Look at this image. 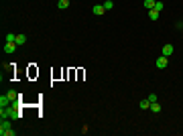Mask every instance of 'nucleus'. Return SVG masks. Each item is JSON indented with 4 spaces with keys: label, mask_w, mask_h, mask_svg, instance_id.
Here are the masks:
<instances>
[{
    "label": "nucleus",
    "mask_w": 183,
    "mask_h": 136,
    "mask_svg": "<svg viewBox=\"0 0 183 136\" xmlns=\"http://www.w3.org/2000/svg\"><path fill=\"white\" fill-rule=\"evenodd\" d=\"M155 65H157L159 69H165V67L169 65V57H165V55H161V57H159V59L155 61Z\"/></svg>",
    "instance_id": "f257e3e1"
},
{
    "label": "nucleus",
    "mask_w": 183,
    "mask_h": 136,
    "mask_svg": "<svg viewBox=\"0 0 183 136\" xmlns=\"http://www.w3.org/2000/svg\"><path fill=\"white\" fill-rule=\"evenodd\" d=\"M92 12H94L96 16H102V14L106 12V8H104V4H96V6L92 8Z\"/></svg>",
    "instance_id": "f03ea898"
},
{
    "label": "nucleus",
    "mask_w": 183,
    "mask_h": 136,
    "mask_svg": "<svg viewBox=\"0 0 183 136\" xmlns=\"http://www.w3.org/2000/svg\"><path fill=\"white\" fill-rule=\"evenodd\" d=\"M16 49H18V45H16V43H6V45H4V53H8V55H10V53H14Z\"/></svg>",
    "instance_id": "7ed1b4c3"
},
{
    "label": "nucleus",
    "mask_w": 183,
    "mask_h": 136,
    "mask_svg": "<svg viewBox=\"0 0 183 136\" xmlns=\"http://www.w3.org/2000/svg\"><path fill=\"white\" fill-rule=\"evenodd\" d=\"M138 108H140V110H149V108H151V102H149V97L140 100V102H138Z\"/></svg>",
    "instance_id": "20e7f679"
},
{
    "label": "nucleus",
    "mask_w": 183,
    "mask_h": 136,
    "mask_svg": "<svg viewBox=\"0 0 183 136\" xmlns=\"http://www.w3.org/2000/svg\"><path fill=\"white\" fill-rule=\"evenodd\" d=\"M163 55H165V57H171V55H173V45L167 43V45L163 47Z\"/></svg>",
    "instance_id": "39448f33"
},
{
    "label": "nucleus",
    "mask_w": 183,
    "mask_h": 136,
    "mask_svg": "<svg viewBox=\"0 0 183 136\" xmlns=\"http://www.w3.org/2000/svg\"><path fill=\"white\" fill-rule=\"evenodd\" d=\"M149 16H151V20H159L161 12H159V10H155V8H151V10H149Z\"/></svg>",
    "instance_id": "423d86ee"
},
{
    "label": "nucleus",
    "mask_w": 183,
    "mask_h": 136,
    "mask_svg": "<svg viewBox=\"0 0 183 136\" xmlns=\"http://www.w3.org/2000/svg\"><path fill=\"white\" fill-rule=\"evenodd\" d=\"M25 43H27V35H23V33H20V35H16V45L23 47Z\"/></svg>",
    "instance_id": "0eeeda50"
},
{
    "label": "nucleus",
    "mask_w": 183,
    "mask_h": 136,
    "mask_svg": "<svg viewBox=\"0 0 183 136\" xmlns=\"http://www.w3.org/2000/svg\"><path fill=\"white\" fill-rule=\"evenodd\" d=\"M57 8H59V10L69 8V0H59V2H57Z\"/></svg>",
    "instance_id": "6e6552de"
},
{
    "label": "nucleus",
    "mask_w": 183,
    "mask_h": 136,
    "mask_svg": "<svg viewBox=\"0 0 183 136\" xmlns=\"http://www.w3.org/2000/svg\"><path fill=\"white\" fill-rule=\"evenodd\" d=\"M6 95H8V97H10V100H12V102H14V100H18V97H20V95H18V93H16V91H14V90H8V91H6Z\"/></svg>",
    "instance_id": "1a4fd4ad"
},
{
    "label": "nucleus",
    "mask_w": 183,
    "mask_h": 136,
    "mask_svg": "<svg viewBox=\"0 0 183 136\" xmlns=\"http://www.w3.org/2000/svg\"><path fill=\"white\" fill-rule=\"evenodd\" d=\"M6 43H16V35L14 33H6Z\"/></svg>",
    "instance_id": "9d476101"
},
{
    "label": "nucleus",
    "mask_w": 183,
    "mask_h": 136,
    "mask_svg": "<svg viewBox=\"0 0 183 136\" xmlns=\"http://www.w3.org/2000/svg\"><path fill=\"white\" fill-rule=\"evenodd\" d=\"M151 112H153V114H159V112H161V106H159L157 102H153V104H151Z\"/></svg>",
    "instance_id": "9b49d317"
},
{
    "label": "nucleus",
    "mask_w": 183,
    "mask_h": 136,
    "mask_svg": "<svg viewBox=\"0 0 183 136\" xmlns=\"http://www.w3.org/2000/svg\"><path fill=\"white\" fill-rule=\"evenodd\" d=\"M155 2H157V0H144L142 4H144V8H146V10H151V8H155Z\"/></svg>",
    "instance_id": "f8f14e48"
},
{
    "label": "nucleus",
    "mask_w": 183,
    "mask_h": 136,
    "mask_svg": "<svg viewBox=\"0 0 183 136\" xmlns=\"http://www.w3.org/2000/svg\"><path fill=\"white\" fill-rule=\"evenodd\" d=\"M104 8H106V10H112V8H114V2H112V0H106V2H104Z\"/></svg>",
    "instance_id": "ddd939ff"
},
{
    "label": "nucleus",
    "mask_w": 183,
    "mask_h": 136,
    "mask_svg": "<svg viewBox=\"0 0 183 136\" xmlns=\"http://www.w3.org/2000/svg\"><path fill=\"white\" fill-rule=\"evenodd\" d=\"M163 8H165V4H163V2H159V0H157V2H155V10H159V12H161V10H163Z\"/></svg>",
    "instance_id": "4468645a"
},
{
    "label": "nucleus",
    "mask_w": 183,
    "mask_h": 136,
    "mask_svg": "<svg viewBox=\"0 0 183 136\" xmlns=\"http://www.w3.org/2000/svg\"><path fill=\"white\" fill-rule=\"evenodd\" d=\"M149 102H151V104L157 102V93H151V95H149Z\"/></svg>",
    "instance_id": "2eb2a0df"
}]
</instances>
